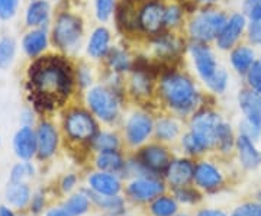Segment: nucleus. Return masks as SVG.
<instances>
[{"instance_id": "nucleus-39", "label": "nucleus", "mask_w": 261, "mask_h": 216, "mask_svg": "<svg viewBox=\"0 0 261 216\" xmlns=\"http://www.w3.org/2000/svg\"><path fill=\"white\" fill-rule=\"evenodd\" d=\"M151 89V80L147 73L144 71H138L135 73L134 78H132V90L134 93L138 96H147Z\"/></svg>"}, {"instance_id": "nucleus-51", "label": "nucleus", "mask_w": 261, "mask_h": 216, "mask_svg": "<svg viewBox=\"0 0 261 216\" xmlns=\"http://www.w3.org/2000/svg\"><path fill=\"white\" fill-rule=\"evenodd\" d=\"M195 216H228L225 212L222 210H219V209H211V207H207V209H200Z\"/></svg>"}, {"instance_id": "nucleus-8", "label": "nucleus", "mask_w": 261, "mask_h": 216, "mask_svg": "<svg viewBox=\"0 0 261 216\" xmlns=\"http://www.w3.org/2000/svg\"><path fill=\"white\" fill-rule=\"evenodd\" d=\"M82 35H83V25L77 16L70 13H63L58 16L53 29V38L58 47L64 49L75 47Z\"/></svg>"}, {"instance_id": "nucleus-31", "label": "nucleus", "mask_w": 261, "mask_h": 216, "mask_svg": "<svg viewBox=\"0 0 261 216\" xmlns=\"http://www.w3.org/2000/svg\"><path fill=\"white\" fill-rule=\"evenodd\" d=\"M92 148L96 152H102V151H112L119 150V137L113 132H100L94 137L92 142H90Z\"/></svg>"}, {"instance_id": "nucleus-41", "label": "nucleus", "mask_w": 261, "mask_h": 216, "mask_svg": "<svg viewBox=\"0 0 261 216\" xmlns=\"http://www.w3.org/2000/svg\"><path fill=\"white\" fill-rule=\"evenodd\" d=\"M206 85L209 86V89L214 90L215 93H222L225 89H226V85H228V75H226V71L218 68V71L206 82Z\"/></svg>"}, {"instance_id": "nucleus-30", "label": "nucleus", "mask_w": 261, "mask_h": 216, "mask_svg": "<svg viewBox=\"0 0 261 216\" xmlns=\"http://www.w3.org/2000/svg\"><path fill=\"white\" fill-rule=\"evenodd\" d=\"M171 195L177 199V202L180 205H187V206H195V205H197L202 200V192L196 187L195 184L173 188Z\"/></svg>"}, {"instance_id": "nucleus-32", "label": "nucleus", "mask_w": 261, "mask_h": 216, "mask_svg": "<svg viewBox=\"0 0 261 216\" xmlns=\"http://www.w3.org/2000/svg\"><path fill=\"white\" fill-rule=\"evenodd\" d=\"M154 132L160 141H173L180 133V125L174 119H160L154 126Z\"/></svg>"}, {"instance_id": "nucleus-13", "label": "nucleus", "mask_w": 261, "mask_h": 216, "mask_svg": "<svg viewBox=\"0 0 261 216\" xmlns=\"http://www.w3.org/2000/svg\"><path fill=\"white\" fill-rule=\"evenodd\" d=\"M154 121L147 113H134L125 125V137L132 147H140L154 131Z\"/></svg>"}, {"instance_id": "nucleus-19", "label": "nucleus", "mask_w": 261, "mask_h": 216, "mask_svg": "<svg viewBox=\"0 0 261 216\" xmlns=\"http://www.w3.org/2000/svg\"><path fill=\"white\" fill-rule=\"evenodd\" d=\"M90 193L92 203L100 212L103 216H125L126 215V199L122 198L121 195L116 196H103V195H96Z\"/></svg>"}, {"instance_id": "nucleus-23", "label": "nucleus", "mask_w": 261, "mask_h": 216, "mask_svg": "<svg viewBox=\"0 0 261 216\" xmlns=\"http://www.w3.org/2000/svg\"><path fill=\"white\" fill-rule=\"evenodd\" d=\"M235 147H237L238 157H240L243 167H245L247 170H254L260 166L261 154L260 151L255 148L254 141L244 135H240V138L235 141Z\"/></svg>"}, {"instance_id": "nucleus-21", "label": "nucleus", "mask_w": 261, "mask_h": 216, "mask_svg": "<svg viewBox=\"0 0 261 216\" xmlns=\"http://www.w3.org/2000/svg\"><path fill=\"white\" fill-rule=\"evenodd\" d=\"M61 206L64 207L65 212L70 216H84L90 210V207L93 206V203H92L89 190L79 188L67 196Z\"/></svg>"}, {"instance_id": "nucleus-28", "label": "nucleus", "mask_w": 261, "mask_h": 216, "mask_svg": "<svg viewBox=\"0 0 261 216\" xmlns=\"http://www.w3.org/2000/svg\"><path fill=\"white\" fill-rule=\"evenodd\" d=\"M109 41H111L109 31L105 28H97L89 41V47H87L89 54L94 58L106 56L109 51Z\"/></svg>"}, {"instance_id": "nucleus-50", "label": "nucleus", "mask_w": 261, "mask_h": 216, "mask_svg": "<svg viewBox=\"0 0 261 216\" xmlns=\"http://www.w3.org/2000/svg\"><path fill=\"white\" fill-rule=\"evenodd\" d=\"M181 19V10L177 6H171L166 9V25H177Z\"/></svg>"}, {"instance_id": "nucleus-11", "label": "nucleus", "mask_w": 261, "mask_h": 216, "mask_svg": "<svg viewBox=\"0 0 261 216\" xmlns=\"http://www.w3.org/2000/svg\"><path fill=\"white\" fill-rule=\"evenodd\" d=\"M35 132H37L38 144L37 158L39 161H47L53 158L60 145V135H58L56 125L49 121H42L38 123Z\"/></svg>"}, {"instance_id": "nucleus-52", "label": "nucleus", "mask_w": 261, "mask_h": 216, "mask_svg": "<svg viewBox=\"0 0 261 216\" xmlns=\"http://www.w3.org/2000/svg\"><path fill=\"white\" fill-rule=\"evenodd\" d=\"M44 216H70L63 206H51L45 210Z\"/></svg>"}, {"instance_id": "nucleus-36", "label": "nucleus", "mask_w": 261, "mask_h": 216, "mask_svg": "<svg viewBox=\"0 0 261 216\" xmlns=\"http://www.w3.org/2000/svg\"><path fill=\"white\" fill-rule=\"evenodd\" d=\"M181 147L189 155H200V154L207 151V148L203 145V142L200 141L192 131L187 132L186 135L181 138Z\"/></svg>"}, {"instance_id": "nucleus-42", "label": "nucleus", "mask_w": 261, "mask_h": 216, "mask_svg": "<svg viewBox=\"0 0 261 216\" xmlns=\"http://www.w3.org/2000/svg\"><path fill=\"white\" fill-rule=\"evenodd\" d=\"M77 183H79V177L75 176L74 173H67L65 176L61 177L60 183H58L60 193H63L65 196L71 195L73 192H75V188H77Z\"/></svg>"}, {"instance_id": "nucleus-17", "label": "nucleus", "mask_w": 261, "mask_h": 216, "mask_svg": "<svg viewBox=\"0 0 261 216\" xmlns=\"http://www.w3.org/2000/svg\"><path fill=\"white\" fill-rule=\"evenodd\" d=\"M166 25V8L159 2H148L140 9V26L148 34H159Z\"/></svg>"}, {"instance_id": "nucleus-53", "label": "nucleus", "mask_w": 261, "mask_h": 216, "mask_svg": "<svg viewBox=\"0 0 261 216\" xmlns=\"http://www.w3.org/2000/svg\"><path fill=\"white\" fill-rule=\"evenodd\" d=\"M20 122L22 125H28V126H32L34 123V115H32V111H23L22 115H20Z\"/></svg>"}, {"instance_id": "nucleus-49", "label": "nucleus", "mask_w": 261, "mask_h": 216, "mask_svg": "<svg viewBox=\"0 0 261 216\" xmlns=\"http://www.w3.org/2000/svg\"><path fill=\"white\" fill-rule=\"evenodd\" d=\"M248 38L252 44L261 45V18L251 20L250 28H248Z\"/></svg>"}, {"instance_id": "nucleus-40", "label": "nucleus", "mask_w": 261, "mask_h": 216, "mask_svg": "<svg viewBox=\"0 0 261 216\" xmlns=\"http://www.w3.org/2000/svg\"><path fill=\"white\" fill-rule=\"evenodd\" d=\"M109 64L115 71H125L129 68V58L121 49H112L109 52Z\"/></svg>"}, {"instance_id": "nucleus-57", "label": "nucleus", "mask_w": 261, "mask_h": 216, "mask_svg": "<svg viewBox=\"0 0 261 216\" xmlns=\"http://www.w3.org/2000/svg\"><path fill=\"white\" fill-rule=\"evenodd\" d=\"M0 147H2V135H0Z\"/></svg>"}, {"instance_id": "nucleus-27", "label": "nucleus", "mask_w": 261, "mask_h": 216, "mask_svg": "<svg viewBox=\"0 0 261 216\" xmlns=\"http://www.w3.org/2000/svg\"><path fill=\"white\" fill-rule=\"evenodd\" d=\"M47 45L48 35L42 28L32 29L23 37V41H22V48L28 57L39 56L47 48Z\"/></svg>"}, {"instance_id": "nucleus-34", "label": "nucleus", "mask_w": 261, "mask_h": 216, "mask_svg": "<svg viewBox=\"0 0 261 216\" xmlns=\"http://www.w3.org/2000/svg\"><path fill=\"white\" fill-rule=\"evenodd\" d=\"M16 54V44L12 38L0 39V68H8L15 60Z\"/></svg>"}, {"instance_id": "nucleus-33", "label": "nucleus", "mask_w": 261, "mask_h": 216, "mask_svg": "<svg viewBox=\"0 0 261 216\" xmlns=\"http://www.w3.org/2000/svg\"><path fill=\"white\" fill-rule=\"evenodd\" d=\"M231 63L235 67L237 71L240 73H248V70L254 64V52L252 49L247 47H240L232 51Z\"/></svg>"}, {"instance_id": "nucleus-44", "label": "nucleus", "mask_w": 261, "mask_h": 216, "mask_svg": "<svg viewBox=\"0 0 261 216\" xmlns=\"http://www.w3.org/2000/svg\"><path fill=\"white\" fill-rule=\"evenodd\" d=\"M231 216H261V202H248L238 206Z\"/></svg>"}, {"instance_id": "nucleus-7", "label": "nucleus", "mask_w": 261, "mask_h": 216, "mask_svg": "<svg viewBox=\"0 0 261 216\" xmlns=\"http://www.w3.org/2000/svg\"><path fill=\"white\" fill-rule=\"evenodd\" d=\"M226 22L228 19L221 12H203L192 20L189 32L197 41L206 42L218 38Z\"/></svg>"}, {"instance_id": "nucleus-43", "label": "nucleus", "mask_w": 261, "mask_h": 216, "mask_svg": "<svg viewBox=\"0 0 261 216\" xmlns=\"http://www.w3.org/2000/svg\"><path fill=\"white\" fill-rule=\"evenodd\" d=\"M115 0H96V16L99 20H108L113 13Z\"/></svg>"}, {"instance_id": "nucleus-46", "label": "nucleus", "mask_w": 261, "mask_h": 216, "mask_svg": "<svg viewBox=\"0 0 261 216\" xmlns=\"http://www.w3.org/2000/svg\"><path fill=\"white\" fill-rule=\"evenodd\" d=\"M248 82L254 92L261 93V60L254 63L251 68L248 70Z\"/></svg>"}, {"instance_id": "nucleus-4", "label": "nucleus", "mask_w": 261, "mask_h": 216, "mask_svg": "<svg viewBox=\"0 0 261 216\" xmlns=\"http://www.w3.org/2000/svg\"><path fill=\"white\" fill-rule=\"evenodd\" d=\"M167 183L160 176H141L128 181L125 186V196L132 203L149 205L160 195L166 193Z\"/></svg>"}, {"instance_id": "nucleus-5", "label": "nucleus", "mask_w": 261, "mask_h": 216, "mask_svg": "<svg viewBox=\"0 0 261 216\" xmlns=\"http://www.w3.org/2000/svg\"><path fill=\"white\" fill-rule=\"evenodd\" d=\"M87 104L92 113L102 122L112 123L119 116V102L116 99V94L102 86L89 90Z\"/></svg>"}, {"instance_id": "nucleus-56", "label": "nucleus", "mask_w": 261, "mask_h": 216, "mask_svg": "<svg viewBox=\"0 0 261 216\" xmlns=\"http://www.w3.org/2000/svg\"><path fill=\"white\" fill-rule=\"evenodd\" d=\"M199 2H203V3H209V2H214V0H199Z\"/></svg>"}, {"instance_id": "nucleus-29", "label": "nucleus", "mask_w": 261, "mask_h": 216, "mask_svg": "<svg viewBox=\"0 0 261 216\" xmlns=\"http://www.w3.org/2000/svg\"><path fill=\"white\" fill-rule=\"evenodd\" d=\"M35 176H37V167L32 161H19L15 166H12L8 181H13V183L28 181Z\"/></svg>"}, {"instance_id": "nucleus-18", "label": "nucleus", "mask_w": 261, "mask_h": 216, "mask_svg": "<svg viewBox=\"0 0 261 216\" xmlns=\"http://www.w3.org/2000/svg\"><path fill=\"white\" fill-rule=\"evenodd\" d=\"M192 56H193V61H195L196 68H197V73L206 83L218 71V66H216L212 51L206 45L195 44L192 47Z\"/></svg>"}, {"instance_id": "nucleus-3", "label": "nucleus", "mask_w": 261, "mask_h": 216, "mask_svg": "<svg viewBox=\"0 0 261 216\" xmlns=\"http://www.w3.org/2000/svg\"><path fill=\"white\" fill-rule=\"evenodd\" d=\"M63 129L70 141L80 144L92 142V140L99 133V126L93 115L80 107L71 109L65 113Z\"/></svg>"}, {"instance_id": "nucleus-26", "label": "nucleus", "mask_w": 261, "mask_h": 216, "mask_svg": "<svg viewBox=\"0 0 261 216\" xmlns=\"http://www.w3.org/2000/svg\"><path fill=\"white\" fill-rule=\"evenodd\" d=\"M151 216H176L180 212V203L173 195L163 193L148 205Z\"/></svg>"}, {"instance_id": "nucleus-24", "label": "nucleus", "mask_w": 261, "mask_h": 216, "mask_svg": "<svg viewBox=\"0 0 261 216\" xmlns=\"http://www.w3.org/2000/svg\"><path fill=\"white\" fill-rule=\"evenodd\" d=\"M240 106L243 109L245 119L261 126V94L257 92L244 90L240 94Z\"/></svg>"}, {"instance_id": "nucleus-35", "label": "nucleus", "mask_w": 261, "mask_h": 216, "mask_svg": "<svg viewBox=\"0 0 261 216\" xmlns=\"http://www.w3.org/2000/svg\"><path fill=\"white\" fill-rule=\"evenodd\" d=\"M48 209V198L47 193L44 190H35L32 193V198L29 202L28 212L32 216L44 215L45 210Z\"/></svg>"}, {"instance_id": "nucleus-2", "label": "nucleus", "mask_w": 261, "mask_h": 216, "mask_svg": "<svg viewBox=\"0 0 261 216\" xmlns=\"http://www.w3.org/2000/svg\"><path fill=\"white\" fill-rule=\"evenodd\" d=\"M161 94L166 103L178 115L193 112L199 100L195 86L181 74H168L161 82Z\"/></svg>"}, {"instance_id": "nucleus-54", "label": "nucleus", "mask_w": 261, "mask_h": 216, "mask_svg": "<svg viewBox=\"0 0 261 216\" xmlns=\"http://www.w3.org/2000/svg\"><path fill=\"white\" fill-rule=\"evenodd\" d=\"M0 216H22L19 215V212H16L15 209H12L10 206H8L6 203L0 205Z\"/></svg>"}, {"instance_id": "nucleus-48", "label": "nucleus", "mask_w": 261, "mask_h": 216, "mask_svg": "<svg viewBox=\"0 0 261 216\" xmlns=\"http://www.w3.org/2000/svg\"><path fill=\"white\" fill-rule=\"evenodd\" d=\"M244 12L251 20L261 18V0H245Z\"/></svg>"}, {"instance_id": "nucleus-22", "label": "nucleus", "mask_w": 261, "mask_h": 216, "mask_svg": "<svg viewBox=\"0 0 261 216\" xmlns=\"http://www.w3.org/2000/svg\"><path fill=\"white\" fill-rule=\"evenodd\" d=\"M94 166L99 171L122 174L125 170V166H126V160L123 158V155L119 152V150L102 151V152L96 154Z\"/></svg>"}, {"instance_id": "nucleus-6", "label": "nucleus", "mask_w": 261, "mask_h": 216, "mask_svg": "<svg viewBox=\"0 0 261 216\" xmlns=\"http://www.w3.org/2000/svg\"><path fill=\"white\" fill-rule=\"evenodd\" d=\"M222 119L212 111H199L193 115L190 122V131L203 142L207 150L215 148L218 142V133L222 126Z\"/></svg>"}, {"instance_id": "nucleus-20", "label": "nucleus", "mask_w": 261, "mask_h": 216, "mask_svg": "<svg viewBox=\"0 0 261 216\" xmlns=\"http://www.w3.org/2000/svg\"><path fill=\"white\" fill-rule=\"evenodd\" d=\"M244 26H245V19L243 15H233L232 18L228 19L221 34L216 38L218 47L221 49H229L243 34Z\"/></svg>"}, {"instance_id": "nucleus-16", "label": "nucleus", "mask_w": 261, "mask_h": 216, "mask_svg": "<svg viewBox=\"0 0 261 216\" xmlns=\"http://www.w3.org/2000/svg\"><path fill=\"white\" fill-rule=\"evenodd\" d=\"M32 193H34V190L29 186L28 181H20V183L8 181L5 192H3V199L8 206L15 209L19 213H22V212L28 210Z\"/></svg>"}, {"instance_id": "nucleus-38", "label": "nucleus", "mask_w": 261, "mask_h": 216, "mask_svg": "<svg viewBox=\"0 0 261 216\" xmlns=\"http://www.w3.org/2000/svg\"><path fill=\"white\" fill-rule=\"evenodd\" d=\"M119 20L123 26H138L140 25V12H135L134 5L123 3L122 9L119 10Z\"/></svg>"}, {"instance_id": "nucleus-37", "label": "nucleus", "mask_w": 261, "mask_h": 216, "mask_svg": "<svg viewBox=\"0 0 261 216\" xmlns=\"http://www.w3.org/2000/svg\"><path fill=\"white\" fill-rule=\"evenodd\" d=\"M233 145H235V141H233L232 129H231L229 125H226L224 122L221 129H219V133H218L216 148H219V151H222V152H229L232 150Z\"/></svg>"}, {"instance_id": "nucleus-15", "label": "nucleus", "mask_w": 261, "mask_h": 216, "mask_svg": "<svg viewBox=\"0 0 261 216\" xmlns=\"http://www.w3.org/2000/svg\"><path fill=\"white\" fill-rule=\"evenodd\" d=\"M87 190L96 193V195H103V196H116L121 195L123 190L122 180L119 174H113L108 171H93L87 177Z\"/></svg>"}, {"instance_id": "nucleus-55", "label": "nucleus", "mask_w": 261, "mask_h": 216, "mask_svg": "<svg viewBox=\"0 0 261 216\" xmlns=\"http://www.w3.org/2000/svg\"><path fill=\"white\" fill-rule=\"evenodd\" d=\"M176 216H192V215H189V213H181V212H178V213Z\"/></svg>"}, {"instance_id": "nucleus-12", "label": "nucleus", "mask_w": 261, "mask_h": 216, "mask_svg": "<svg viewBox=\"0 0 261 216\" xmlns=\"http://www.w3.org/2000/svg\"><path fill=\"white\" fill-rule=\"evenodd\" d=\"M193 176H195L193 161L190 158H174L168 164L163 179L167 183V187L173 190V188L193 184Z\"/></svg>"}, {"instance_id": "nucleus-14", "label": "nucleus", "mask_w": 261, "mask_h": 216, "mask_svg": "<svg viewBox=\"0 0 261 216\" xmlns=\"http://www.w3.org/2000/svg\"><path fill=\"white\" fill-rule=\"evenodd\" d=\"M12 148L19 161H32L37 157L38 144L35 128L22 125L12 138Z\"/></svg>"}, {"instance_id": "nucleus-1", "label": "nucleus", "mask_w": 261, "mask_h": 216, "mask_svg": "<svg viewBox=\"0 0 261 216\" xmlns=\"http://www.w3.org/2000/svg\"><path fill=\"white\" fill-rule=\"evenodd\" d=\"M29 93L39 109L49 111L63 104L73 89L70 66L60 57L39 58L29 67Z\"/></svg>"}, {"instance_id": "nucleus-25", "label": "nucleus", "mask_w": 261, "mask_h": 216, "mask_svg": "<svg viewBox=\"0 0 261 216\" xmlns=\"http://www.w3.org/2000/svg\"><path fill=\"white\" fill-rule=\"evenodd\" d=\"M49 12L51 8L47 0H32L25 13L27 25L32 28H39L45 25L49 18Z\"/></svg>"}, {"instance_id": "nucleus-45", "label": "nucleus", "mask_w": 261, "mask_h": 216, "mask_svg": "<svg viewBox=\"0 0 261 216\" xmlns=\"http://www.w3.org/2000/svg\"><path fill=\"white\" fill-rule=\"evenodd\" d=\"M240 132H241V135L250 138L251 141H257L261 133V126L248 119H244L243 122L240 123Z\"/></svg>"}, {"instance_id": "nucleus-47", "label": "nucleus", "mask_w": 261, "mask_h": 216, "mask_svg": "<svg viewBox=\"0 0 261 216\" xmlns=\"http://www.w3.org/2000/svg\"><path fill=\"white\" fill-rule=\"evenodd\" d=\"M19 0H0V19L9 20L18 10Z\"/></svg>"}, {"instance_id": "nucleus-9", "label": "nucleus", "mask_w": 261, "mask_h": 216, "mask_svg": "<svg viewBox=\"0 0 261 216\" xmlns=\"http://www.w3.org/2000/svg\"><path fill=\"white\" fill-rule=\"evenodd\" d=\"M137 158L140 160L144 169L147 170L149 174L160 176V177L164 176L168 164L173 160L168 154L167 148H164L163 145H159V144H151V145L144 147L138 152Z\"/></svg>"}, {"instance_id": "nucleus-10", "label": "nucleus", "mask_w": 261, "mask_h": 216, "mask_svg": "<svg viewBox=\"0 0 261 216\" xmlns=\"http://www.w3.org/2000/svg\"><path fill=\"white\" fill-rule=\"evenodd\" d=\"M193 184L200 192L214 193L224 186V174L222 171L211 161H199L195 164V176Z\"/></svg>"}]
</instances>
